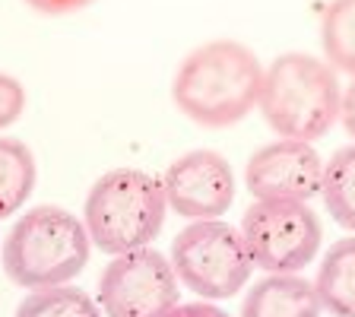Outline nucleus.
I'll list each match as a JSON object with an SVG mask.
<instances>
[{"label": "nucleus", "mask_w": 355, "mask_h": 317, "mask_svg": "<svg viewBox=\"0 0 355 317\" xmlns=\"http://www.w3.org/2000/svg\"><path fill=\"white\" fill-rule=\"evenodd\" d=\"M318 298L333 317H355V235L336 241L320 260Z\"/></svg>", "instance_id": "nucleus-11"}, {"label": "nucleus", "mask_w": 355, "mask_h": 317, "mask_svg": "<svg viewBox=\"0 0 355 317\" xmlns=\"http://www.w3.org/2000/svg\"><path fill=\"white\" fill-rule=\"evenodd\" d=\"M320 44L333 70L355 76V0H333L324 10Z\"/></svg>", "instance_id": "nucleus-14"}, {"label": "nucleus", "mask_w": 355, "mask_h": 317, "mask_svg": "<svg viewBox=\"0 0 355 317\" xmlns=\"http://www.w3.org/2000/svg\"><path fill=\"white\" fill-rule=\"evenodd\" d=\"M263 70L241 42L216 38L193 48L175 74L171 98L178 111L203 127H229L260 105Z\"/></svg>", "instance_id": "nucleus-1"}, {"label": "nucleus", "mask_w": 355, "mask_h": 317, "mask_svg": "<svg viewBox=\"0 0 355 317\" xmlns=\"http://www.w3.org/2000/svg\"><path fill=\"white\" fill-rule=\"evenodd\" d=\"M168 317H229L222 308L216 305H207V302H193V305H178Z\"/></svg>", "instance_id": "nucleus-18"}, {"label": "nucleus", "mask_w": 355, "mask_h": 317, "mask_svg": "<svg viewBox=\"0 0 355 317\" xmlns=\"http://www.w3.org/2000/svg\"><path fill=\"white\" fill-rule=\"evenodd\" d=\"M89 232L64 207H35L16 219L3 241V270L16 286L51 289L67 286L89 260Z\"/></svg>", "instance_id": "nucleus-3"}, {"label": "nucleus", "mask_w": 355, "mask_h": 317, "mask_svg": "<svg viewBox=\"0 0 355 317\" xmlns=\"http://www.w3.org/2000/svg\"><path fill=\"white\" fill-rule=\"evenodd\" d=\"M327 162L318 155V149L304 140L266 143L263 149L251 155L244 169V185L254 200H298L308 203L320 194Z\"/></svg>", "instance_id": "nucleus-9"}, {"label": "nucleus", "mask_w": 355, "mask_h": 317, "mask_svg": "<svg viewBox=\"0 0 355 317\" xmlns=\"http://www.w3.org/2000/svg\"><path fill=\"white\" fill-rule=\"evenodd\" d=\"M35 13H44V16H70V13H80L86 10L92 0H26Z\"/></svg>", "instance_id": "nucleus-17"}, {"label": "nucleus", "mask_w": 355, "mask_h": 317, "mask_svg": "<svg viewBox=\"0 0 355 317\" xmlns=\"http://www.w3.org/2000/svg\"><path fill=\"white\" fill-rule=\"evenodd\" d=\"M26 111V89L16 76L0 74V130L13 127Z\"/></svg>", "instance_id": "nucleus-16"}, {"label": "nucleus", "mask_w": 355, "mask_h": 317, "mask_svg": "<svg viewBox=\"0 0 355 317\" xmlns=\"http://www.w3.org/2000/svg\"><path fill=\"white\" fill-rule=\"evenodd\" d=\"M257 108L286 140H320L340 121L343 89L336 70L311 54H282L263 70Z\"/></svg>", "instance_id": "nucleus-2"}, {"label": "nucleus", "mask_w": 355, "mask_h": 317, "mask_svg": "<svg viewBox=\"0 0 355 317\" xmlns=\"http://www.w3.org/2000/svg\"><path fill=\"white\" fill-rule=\"evenodd\" d=\"M168 200L162 181L140 169H114L98 178L86 197V232L98 251L118 257L149 248L162 232Z\"/></svg>", "instance_id": "nucleus-4"}, {"label": "nucleus", "mask_w": 355, "mask_h": 317, "mask_svg": "<svg viewBox=\"0 0 355 317\" xmlns=\"http://www.w3.org/2000/svg\"><path fill=\"white\" fill-rule=\"evenodd\" d=\"M340 121H343V127H346V133H352L355 137V76H352V83H349V89L343 92Z\"/></svg>", "instance_id": "nucleus-19"}, {"label": "nucleus", "mask_w": 355, "mask_h": 317, "mask_svg": "<svg viewBox=\"0 0 355 317\" xmlns=\"http://www.w3.org/2000/svg\"><path fill=\"white\" fill-rule=\"evenodd\" d=\"M241 235L254 266L266 273H298L320 251L318 213L298 200H254L241 219Z\"/></svg>", "instance_id": "nucleus-6"}, {"label": "nucleus", "mask_w": 355, "mask_h": 317, "mask_svg": "<svg viewBox=\"0 0 355 317\" xmlns=\"http://www.w3.org/2000/svg\"><path fill=\"white\" fill-rule=\"evenodd\" d=\"M171 264L181 286L213 302L238 295L254 273V257L241 229L222 219H200L178 232Z\"/></svg>", "instance_id": "nucleus-5"}, {"label": "nucleus", "mask_w": 355, "mask_h": 317, "mask_svg": "<svg viewBox=\"0 0 355 317\" xmlns=\"http://www.w3.org/2000/svg\"><path fill=\"white\" fill-rule=\"evenodd\" d=\"M162 191L168 209H175L184 219H222L235 200V175L219 153L193 149L165 169Z\"/></svg>", "instance_id": "nucleus-8"}, {"label": "nucleus", "mask_w": 355, "mask_h": 317, "mask_svg": "<svg viewBox=\"0 0 355 317\" xmlns=\"http://www.w3.org/2000/svg\"><path fill=\"white\" fill-rule=\"evenodd\" d=\"M35 187V159L19 140L0 137V219L26 207Z\"/></svg>", "instance_id": "nucleus-12"}, {"label": "nucleus", "mask_w": 355, "mask_h": 317, "mask_svg": "<svg viewBox=\"0 0 355 317\" xmlns=\"http://www.w3.org/2000/svg\"><path fill=\"white\" fill-rule=\"evenodd\" d=\"M181 280L175 264L153 248L118 254L98 280L105 317H168L178 308Z\"/></svg>", "instance_id": "nucleus-7"}, {"label": "nucleus", "mask_w": 355, "mask_h": 317, "mask_svg": "<svg viewBox=\"0 0 355 317\" xmlns=\"http://www.w3.org/2000/svg\"><path fill=\"white\" fill-rule=\"evenodd\" d=\"M320 197H324V207L330 209V219L355 235V143L336 149L327 162Z\"/></svg>", "instance_id": "nucleus-13"}, {"label": "nucleus", "mask_w": 355, "mask_h": 317, "mask_svg": "<svg viewBox=\"0 0 355 317\" xmlns=\"http://www.w3.org/2000/svg\"><path fill=\"white\" fill-rule=\"evenodd\" d=\"M16 317H102V308L76 286H51L29 292Z\"/></svg>", "instance_id": "nucleus-15"}, {"label": "nucleus", "mask_w": 355, "mask_h": 317, "mask_svg": "<svg viewBox=\"0 0 355 317\" xmlns=\"http://www.w3.org/2000/svg\"><path fill=\"white\" fill-rule=\"evenodd\" d=\"M324 305L314 282L298 273H266L244 295L241 317H320Z\"/></svg>", "instance_id": "nucleus-10"}]
</instances>
